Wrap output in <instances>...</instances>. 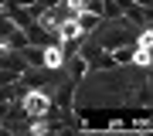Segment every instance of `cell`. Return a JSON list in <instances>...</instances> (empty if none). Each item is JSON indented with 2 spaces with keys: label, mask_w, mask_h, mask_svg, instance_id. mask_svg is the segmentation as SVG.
<instances>
[{
  "label": "cell",
  "mask_w": 153,
  "mask_h": 136,
  "mask_svg": "<svg viewBox=\"0 0 153 136\" xmlns=\"http://www.w3.org/2000/svg\"><path fill=\"white\" fill-rule=\"evenodd\" d=\"M133 51H136V44H123V48H112L116 65H133Z\"/></svg>",
  "instance_id": "cell-6"
},
{
  "label": "cell",
  "mask_w": 153,
  "mask_h": 136,
  "mask_svg": "<svg viewBox=\"0 0 153 136\" xmlns=\"http://www.w3.org/2000/svg\"><path fill=\"white\" fill-rule=\"evenodd\" d=\"M10 31H14V24H10V17H7L4 10H0V41H4V38H7V34H10Z\"/></svg>",
  "instance_id": "cell-9"
},
{
  "label": "cell",
  "mask_w": 153,
  "mask_h": 136,
  "mask_svg": "<svg viewBox=\"0 0 153 136\" xmlns=\"http://www.w3.org/2000/svg\"><path fill=\"white\" fill-rule=\"evenodd\" d=\"M119 17H123V7L116 0H105L102 4V21H119Z\"/></svg>",
  "instance_id": "cell-7"
},
{
  "label": "cell",
  "mask_w": 153,
  "mask_h": 136,
  "mask_svg": "<svg viewBox=\"0 0 153 136\" xmlns=\"http://www.w3.org/2000/svg\"><path fill=\"white\" fill-rule=\"evenodd\" d=\"M14 4H21V7H27V4H34V0H14Z\"/></svg>",
  "instance_id": "cell-12"
},
{
  "label": "cell",
  "mask_w": 153,
  "mask_h": 136,
  "mask_svg": "<svg viewBox=\"0 0 153 136\" xmlns=\"http://www.w3.org/2000/svg\"><path fill=\"white\" fill-rule=\"evenodd\" d=\"M133 4H140V7H146V17H150V7H153V0H133Z\"/></svg>",
  "instance_id": "cell-11"
},
{
  "label": "cell",
  "mask_w": 153,
  "mask_h": 136,
  "mask_svg": "<svg viewBox=\"0 0 153 136\" xmlns=\"http://www.w3.org/2000/svg\"><path fill=\"white\" fill-rule=\"evenodd\" d=\"M0 68H7V71H14V75H21V71L27 68V61H24V54H21V51L4 48V51H0Z\"/></svg>",
  "instance_id": "cell-2"
},
{
  "label": "cell",
  "mask_w": 153,
  "mask_h": 136,
  "mask_svg": "<svg viewBox=\"0 0 153 136\" xmlns=\"http://www.w3.org/2000/svg\"><path fill=\"white\" fill-rule=\"evenodd\" d=\"M82 129H102V133H105V129H109V119H99V116H92V119L82 123Z\"/></svg>",
  "instance_id": "cell-8"
},
{
  "label": "cell",
  "mask_w": 153,
  "mask_h": 136,
  "mask_svg": "<svg viewBox=\"0 0 153 136\" xmlns=\"http://www.w3.org/2000/svg\"><path fill=\"white\" fill-rule=\"evenodd\" d=\"M0 44H4V48H14V51H21V48H27V34H24V27H14V31L7 34V38L0 41Z\"/></svg>",
  "instance_id": "cell-4"
},
{
  "label": "cell",
  "mask_w": 153,
  "mask_h": 136,
  "mask_svg": "<svg viewBox=\"0 0 153 136\" xmlns=\"http://www.w3.org/2000/svg\"><path fill=\"white\" fill-rule=\"evenodd\" d=\"M61 71H65L71 82H82V78L88 75V61H85L78 51H75V54H65V61H61Z\"/></svg>",
  "instance_id": "cell-1"
},
{
  "label": "cell",
  "mask_w": 153,
  "mask_h": 136,
  "mask_svg": "<svg viewBox=\"0 0 153 136\" xmlns=\"http://www.w3.org/2000/svg\"><path fill=\"white\" fill-rule=\"evenodd\" d=\"M75 24H78V31H82V34H92V31H99L102 17L92 14V10H78V14H75Z\"/></svg>",
  "instance_id": "cell-3"
},
{
  "label": "cell",
  "mask_w": 153,
  "mask_h": 136,
  "mask_svg": "<svg viewBox=\"0 0 153 136\" xmlns=\"http://www.w3.org/2000/svg\"><path fill=\"white\" fill-rule=\"evenodd\" d=\"M41 4H44V7H51V4H58V0H41Z\"/></svg>",
  "instance_id": "cell-13"
},
{
  "label": "cell",
  "mask_w": 153,
  "mask_h": 136,
  "mask_svg": "<svg viewBox=\"0 0 153 136\" xmlns=\"http://www.w3.org/2000/svg\"><path fill=\"white\" fill-rule=\"evenodd\" d=\"M14 82H21V75H14V71L0 68V85H14Z\"/></svg>",
  "instance_id": "cell-10"
},
{
  "label": "cell",
  "mask_w": 153,
  "mask_h": 136,
  "mask_svg": "<svg viewBox=\"0 0 153 136\" xmlns=\"http://www.w3.org/2000/svg\"><path fill=\"white\" fill-rule=\"evenodd\" d=\"M58 34H61V41H65V38H85V34L78 31L75 17H68V21H61V24H58Z\"/></svg>",
  "instance_id": "cell-5"
}]
</instances>
